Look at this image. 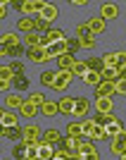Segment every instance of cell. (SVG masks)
<instances>
[{
    "instance_id": "1",
    "label": "cell",
    "mask_w": 126,
    "mask_h": 160,
    "mask_svg": "<svg viewBox=\"0 0 126 160\" xmlns=\"http://www.w3.org/2000/svg\"><path fill=\"white\" fill-rule=\"evenodd\" d=\"M72 79H74V72H62V69H57V77H55V91H67V88L72 86Z\"/></svg>"
},
{
    "instance_id": "2",
    "label": "cell",
    "mask_w": 126,
    "mask_h": 160,
    "mask_svg": "<svg viewBox=\"0 0 126 160\" xmlns=\"http://www.w3.org/2000/svg\"><path fill=\"white\" fill-rule=\"evenodd\" d=\"M117 93V84L114 81H100L95 86V98H112Z\"/></svg>"
},
{
    "instance_id": "3",
    "label": "cell",
    "mask_w": 126,
    "mask_h": 160,
    "mask_svg": "<svg viewBox=\"0 0 126 160\" xmlns=\"http://www.w3.org/2000/svg\"><path fill=\"white\" fill-rule=\"evenodd\" d=\"M26 58L31 62H36V65H45V62L50 60V55L45 53V48H29V50H26Z\"/></svg>"
},
{
    "instance_id": "4",
    "label": "cell",
    "mask_w": 126,
    "mask_h": 160,
    "mask_svg": "<svg viewBox=\"0 0 126 160\" xmlns=\"http://www.w3.org/2000/svg\"><path fill=\"white\" fill-rule=\"evenodd\" d=\"M45 53L50 55V58H60V55L69 53V41H60V43H50V46L45 48Z\"/></svg>"
},
{
    "instance_id": "5",
    "label": "cell",
    "mask_w": 126,
    "mask_h": 160,
    "mask_svg": "<svg viewBox=\"0 0 126 160\" xmlns=\"http://www.w3.org/2000/svg\"><path fill=\"white\" fill-rule=\"evenodd\" d=\"M2 139H7V141H24V129L21 127H2Z\"/></svg>"
},
{
    "instance_id": "6",
    "label": "cell",
    "mask_w": 126,
    "mask_h": 160,
    "mask_svg": "<svg viewBox=\"0 0 126 160\" xmlns=\"http://www.w3.org/2000/svg\"><path fill=\"white\" fill-rule=\"evenodd\" d=\"M88 110H91V100L81 96V98H76V108H74L72 115H74V117H86Z\"/></svg>"
},
{
    "instance_id": "7",
    "label": "cell",
    "mask_w": 126,
    "mask_h": 160,
    "mask_svg": "<svg viewBox=\"0 0 126 160\" xmlns=\"http://www.w3.org/2000/svg\"><path fill=\"white\" fill-rule=\"evenodd\" d=\"M57 105H60V112L62 115H72L74 108H76V98H72V96H64V98L57 100Z\"/></svg>"
},
{
    "instance_id": "8",
    "label": "cell",
    "mask_w": 126,
    "mask_h": 160,
    "mask_svg": "<svg viewBox=\"0 0 126 160\" xmlns=\"http://www.w3.org/2000/svg\"><path fill=\"white\" fill-rule=\"evenodd\" d=\"M76 65V60H74V55L72 53H64L57 58V67H60L62 72H72V67Z\"/></svg>"
},
{
    "instance_id": "9",
    "label": "cell",
    "mask_w": 126,
    "mask_h": 160,
    "mask_svg": "<svg viewBox=\"0 0 126 160\" xmlns=\"http://www.w3.org/2000/svg\"><path fill=\"white\" fill-rule=\"evenodd\" d=\"M67 136L81 141V136H83V124H81V122H69V124H67Z\"/></svg>"
},
{
    "instance_id": "10",
    "label": "cell",
    "mask_w": 126,
    "mask_h": 160,
    "mask_svg": "<svg viewBox=\"0 0 126 160\" xmlns=\"http://www.w3.org/2000/svg\"><path fill=\"white\" fill-rule=\"evenodd\" d=\"M17 29H19L21 33H36V19H29V17H21L19 22H17Z\"/></svg>"
},
{
    "instance_id": "11",
    "label": "cell",
    "mask_w": 126,
    "mask_h": 160,
    "mask_svg": "<svg viewBox=\"0 0 126 160\" xmlns=\"http://www.w3.org/2000/svg\"><path fill=\"white\" fill-rule=\"evenodd\" d=\"M117 14H119V7L114 5V2H105V5L100 7V17L102 19H114Z\"/></svg>"
},
{
    "instance_id": "12",
    "label": "cell",
    "mask_w": 126,
    "mask_h": 160,
    "mask_svg": "<svg viewBox=\"0 0 126 160\" xmlns=\"http://www.w3.org/2000/svg\"><path fill=\"white\" fill-rule=\"evenodd\" d=\"M57 14L60 12H57V7H55L53 2H45V7L38 12V17H43L45 22H53V19H57Z\"/></svg>"
},
{
    "instance_id": "13",
    "label": "cell",
    "mask_w": 126,
    "mask_h": 160,
    "mask_svg": "<svg viewBox=\"0 0 126 160\" xmlns=\"http://www.w3.org/2000/svg\"><path fill=\"white\" fill-rule=\"evenodd\" d=\"M24 141H40V127L38 124H26L24 127Z\"/></svg>"
},
{
    "instance_id": "14",
    "label": "cell",
    "mask_w": 126,
    "mask_h": 160,
    "mask_svg": "<svg viewBox=\"0 0 126 160\" xmlns=\"http://www.w3.org/2000/svg\"><path fill=\"white\" fill-rule=\"evenodd\" d=\"M88 29H91V33L93 36H98V33H102L107 29V24H105V19L102 17H93V19L88 22Z\"/></svg>"
},
{
    "instance_id": "15",
    "label": "cell",
    "mask_w": 126,
    "mask_h": 160,
    "mask_svg": "<svg viewBox=\"0 0 126 160\" xmlns=\"http://www.w3.org/2000/svg\"><path fill=\"white\" fill-rule=\"evenodd\" d=\"M121 79V69H117V67H105L102 69V81H117Z\"/></svg>"
},
{
    "instance_id": "16",
    "label": "cell",
    "mask_w": 126,
    "mask_h": 160,
    "mask_svg": "<svg viewBox=\"0 0 126 160\" xmlns=\"http://www.w3.org/2000/svg\"><path fill=\"white\" fill-rule=\"evenodd\" d=\"M112 98H95V110L98 112H102V115H110L112 112Z\"/></svg>"
},
{
    "instance_id": "17",
    "label": "cell",
    "mask_w": 126,
    "mask_h": 160,
    "mask_svg": "<svg viewBox=\"0 0 126 160\" xmlns=\"http://www.w3.org/2000/svg\"><path fill=\"white\" fill-rule=\"evenodd\" d=\"M62 139H64V136H62L57 129H48V132H43V141H45V143H53V146H57Z\"/></svg>"
},
{
    "instance_id": "18",
    "label": "cell",
    "mask_w": 126,
    "mask_h": 160,
    "mask_svg": "<svg viewBox=\"0 0 126 160\" xmlns=\"http://www.w3.org/2000/svg\"><path fill=\"white\" fill-rule=\"evenodd\" d=\"M38 153H40V160H53V158H55V148H53V143H45V141L40 139Z\"/></svg>"
},
{
    "instance_id": "19",
    "label": "cell",
    "mask_w": 126,
    "mask_h": 160,
    "mask_svg": "<svg viewBox=\"0 0 126 160\" xmlns=\"http://www.w3.org/2000/svg\"><path fill=\"white\" fill-rule=\"evenodd\" d=\"M124 129H126V127H124V122L117 120V122H112V124H107V136H110V139H117V136H119Z\"/></svg>"
},
{
    "instance_id": "20",
    "label": "cell",
    "mask_w": 126,
    "mask_h": 160,
    "mask_svg": "<svg viewBox=\"0 0 126 160\" xmlns=\"http://www.w3.org/2000/svg\"><path fill=\"white\" fill-rule=\"evenodd\" d=\"M19 112L24 115L26 120H31V117H36V115L40 112V108H36V105H33V103H29V100H26V103H24V105L19 108Z\"/></svg>"
},
{
    "instance_id": "21",
    "label": "cell",
    "mask_w": 126,
    "mask_h": 160,
    "mask_svg": "<svg viewBox=\"0 0 126 160\" xmlns=\"http://www.w3.org/2000/svg\"><path fill=\"white\" fill-rule=\"evenodd\" d=\"M0 122H2V127H19V124H17V115L10 112V110H2Z\"/></svg>"
},
{
    "instance_id": "22",
    "label": "cell",
    "mask_w": 126,
    "mask_h": 160,
    "mask_svg": "<svg viewBox=\"0 0 126 160\" xmlns=\"http://www.w3.org/2000/svg\"><path fill=\"white\" fill-rule=\"evenodd\" d=\"M93 120H95V124H100V127H107V124H112V122H117V120H119V117H114L112 112H110V115L95 112V117H93Z\"/></svg>"
},
{
    "instance_id": "23",
    "label": "cell",
    "mask_w": 126,
    "mask_h": 160,
    "mask_svg": "<svg viewBox=\"0 0 126 160\" xmlns=\"http://www.w3.org/2000/svg\"><path fill=\"white\" fill-rule=\"evenodd\" d=\"M0 46L5 48H14V46H21L19 38H17V33H2V38H0Z\"/></svg>"
},
{
    "instance_id": "24",
    "label": "cell",
    "mask_w": 126,
    "mask_h": 160,
    "mask_svg": "<svg viewBox=\"0 0 126 160\" xmlns=\"http://www.w3.org/2000/svg\"><path fill=\"white\" fill-rule=\"evenodd\" d=\"M40 112L45 115V117H55V115L60 112V105H57V103H55V100H48L45 105L40 108Z\"/></svg>"
},
{
    "instance_id": "25",
    "label": "cell",
    "mask_w": 126,
    "mask_h": 160,
    "mask_svg": "<svg viewBox=\"0 0 126 160\" xmlns=\"http://www.w3.org/2000/svg\"><path fill=\"white\" fill-rule=\"evenodd\" d=\"M86 65H88V69H91V72H100V74H102V69H105V62H102V58H88Z\"/></svg>"
},
{
    "instance_id": "26",
    "label": "cell",
    "mask_w": 126,
    "mask_h": 160,
    "mask_svg": "<svg viewBox=\"0 0 126 160\" xmlns=\"http://www.w3.org/2000/svg\"><path fill=\"white\" fill-rule=\"evenodd\" d=\"M26 143H24V141H21V143H14V148H12V158L14 160H21V158H24V160H26Z\"/></svg>"
},
{
    "instance_id": "27",
    "label": "cell",
    "mask_w": 126,
    "mask_h": 160,
    "mask_svg": "<svg viewBox=\"0 0 126 160\" xmlns=\"http://www.w3.org/2000/svg\"><path fill=\"white\" fill-rule=\"evenodd\" d=\"M81 124H83V136H86V139H93L95 129H98V124H95V120H83V122H81Z\"/></svg>"
},
{
    "instance_id": "28",
    "label": "cell",
    "mask_w": 126,
    "mask_h": 160,
    "mask_svg": "<svg viewBox=\"0 0 126 160\" xmlns=\"http://www.w3.org/2000/svg\"><path fill=\"white\" fill-rule=\"evenodd\" d=\"M98 151H95V146L91 143V141H79V155H95Z\"/></svg>"
},
{
    "instance_id": "29",
    "label": "cell",
    "mask_w": 126,
    "mask_h": 160,
    "mask_svg": "<svg viewBox=\"0 0 126 160\" xmlns=\"http://www.w3.org/2000/svg\"><path fill=\"white\" fill-rule=\"evenodd\" d=\"M55 77H57V72L48 69V72L40 74V84H43V86H50V88H53V86H55Z\"/></svg>"
},
{
    "instance_id": "30",
    "label": "cell",
    "mask_w": 126,
    "mask_h": 160,
    "mask_svg": "<svg viewBox=\"0 0 126 160\" xmlns=\"http://www.w3.org/2000/svg\"><path fill=\"white\" fill-rule=\"evenodd\" d=\"M12 86H14V88H19V91H26V88H29V79L24 77V74H14Z\"/></svg>"
},
{
    "instance_id": "31",
    "label": "cell",
    "mask_w": 126,
    "mask_h": 160,
    "mask_svg": "<svg viewBox=\"0 0 126 160\" xmlns=\"http://www.w3.org/2000/svg\"><path fill=\"white\" fill-rule=\"evenodd\" d=\"M83 81H86L88 86H98L100 81H102V74H100V72H91V69H88V74L83 77Z\"/></svg>"
},
{
    "instance_id": "32",
    "label": "cell",
    "mask_w": 126,
    "mask_h": 160,
    "mask_svg": "<svg viewBox=\"0 0 126 160\" xmlns=\"http://www.w3.org/2000/svg\"><path fill=\"white\" fill-rule=\"evenodd\" d=\"M24 103H26V100L21 98V96H17V93H12V96H7V98H5V105L7 108H21Z\"/></svg>"
},
{
    "instance_id": "33",
    "label": "cell",
    "mask_w": 126,
    "mask_h": 160,
    "mask_svg": "<svg viewBox=\"0 0 126 160\" xmlns=\"http://www.w3.org/2000/svg\"><path fill=\"white\" fill-rule=\"evenodd\" d=\"M72 72L76 74V77H81V79H83V77L88 74V65H86V60H81V62L76 60V65L72 67Z\"/></svg>"
},
{
    "instance_id": "34",
    "label": "cell",
    "mask_w": 126,
    "mask_h": 160,
    "mask_svg": "<svg viewBox=\"0 0 126 160\" xmlns=\"http://www.w3.org/2000/svg\"><path fill=\"white\" fill-rule=\"evenodd\" d=\"M29 103H33L36 108H43V105L48 103V98H45L43 93H31V96H29Z\"/></svg>"
},
{
    "instance_id": "35",
    "label": "cell",
    "mask_w": 126,
    "mask_h": 160,
    "mask_svg": "<svg viewBox=\"0 0 126 160\" xmlns=\"http://www.w3.org/2000/svg\"><path fill=\"white\" fill-rule=\"evenodd\" d=\"M102 62H105V67H117V53H105Z\"/></svg>"
},
{
    "instance_id": "36",
    "label": "cell",
    "mask_w": 126,
    "mask_h": 160,
    "mask_svg": "<svg viewBox=\"0 0 126 160\" xmlns=\"http://www.w3.org/2000/svg\"><path fill=\"white\" fill-rule=\"evenodd\" d=\"M0 79H10V81L14 79V72L10 69V65H2V67H0Z\"/></svg>"
},
{
    "instance_id": "37",
    "label": "cell",
    "mask_w": 126,
    "mask_h": 160,
    "mask_svg": "<svg viewBox=\"0 0 126 160\" xmlns=\"http://www.w3.org/2000/svg\"><path fill=\"white\" fill-rule=\"evenodd\" d=\"M31 12H38V5H36L33 0H26V2H24V10H21V14H31Z\"/></svg>"
},
{
    "instance_id": "38",
    "label": "cell",
    "mask_w": 126,
    "mask_h": 160,
    "mask_svg": "<svg viewBox=\"0 0 126 160\" xmlns=\"http://www.w3.org/2000/svg\"><path fill=\"white\" fill-rule=\"evenodd\" d=\"M93 139L107 141V139H110V136H107V127H100V124H98V129H95V134H93Z\"/></svg>"
},
{
    "instance_id": "39",
    "label": "cell",
    "mask_w": 126,
    "mask_h": 160,
    "mask_svg": "<svg viewBox=\"0 0 126 160\" xmlns=\"http://www.w3.org/2000/svg\"><path fill=\"white\" fill-rule=\"evenodd\" d=\"M117 69H126V50L117 53Z\"/></svg>"
},
{
    "instance_id": "40",
    "label": "cell",
    "mask_w": 126,
    "mask_h": 160,
    "mask_svg": "<svg viewBox=\"0 0 126 160\" xmlns=\"http://www.w3.org/2000/svg\"><path fill=\"white\" fill-rule=\"evenodd\" d=\"M81 48H95V36H86V38H81Z\"/></svg>"
},
{
    "instance_id": "41",
    "label": "cell",
    "mask_w": 126,
    "mask_h": 160,
    "mask_svg": "<svg viewBox=\"0 0 126 160\" xmlns=\"http://www.w3.org/2000/svg\"><path fill=\"white\" fill-rule=\"evenodd\" d=\"M79 48H81V38H72V41H69V53H76V50H79Z\"/></svg>"
},
{
    "instance_id": "42",
    "label": "cell",
    "mask_w": 126,
    "mask_h": 160,
    "mask_svg": "<svg viewBox=\"0 0 126 160\" xmlns=\"http://www.w3.org/2000/svg\"><path fill=\"white\" fill-rule=\"evenodd\" d=\"M10 7H12V2H5V0L0 2V17H2V19L7 17V12H10Z\"/></svg>"
},
{
    "instance_id": "43",
    "label": "cell",
    "mask_w": 126,
    "mask_h": 160,
    "mask_svg": "<svg viewBox=\"0 0 126 160\" xmlns=\"http://www.w3.org/2000/svg\"><path fill=\"white\" fill-rule=\"evenodd\" d=\"M24 53V46H14V48H7V55H14V58H19Z\"/></svg>"
},
{
    "instance_id": "44",
    "label": "cell",
    "mask_w": 126,
    "mask_h": 160,
    "mask_svg": "<svg viewBox=\"0 0 126 160\" xmlns=\"http://www.w3.org/2000/svg\"><path fill=\"white\" fill-rule=\"evenodd\" d=\"M117 93H119V96H126V79H119V81H117Z\"/></svg>"
},
{
    "instance_id": "45",
    "label": "cell",
    "mask_w": 126,
    "mask_h": 160,
    "mask_svg": "<svg viewBox=\"0 0 126 160\" xmlns=\"http://www.w3.org/2000/svg\"><path fill=\"white\" fill-rule=\"evenodd\" d=\"M10 69H12L14 74H21V62L19 60H12V62H10Z\"/></svg>"
},
{
    "instance_id": "46",
    "label": "cell",
    "mask_w": 126,
    "mask_h": 160,
    "mask_svg": "<svg viewBox=\"0 0 126 160\" xmlns=\"http://www.w3.org/2000/svg\"><path fill=\"white\" fill-rule=\"evenodd\" d=\"M7 88H12V81H10V79H0V91L5 93Z\"/></svg>"
},
{
    "instance_id": "47",
    "label": "cell",
    "mask_w": 126,
    "mask_h": 160,
    "mask_svg": "<svg viewBox=\"0 0 126 160\" xmlns=\"http://www.w3.org/2000/svg\"><path fill=\"white\" fill-rule=\"evenodd\" d=\"M112 141H117V143H121V146H126V129L117 136V139H112Z\"/></svg>"
},
{
    "instance_id": "48",
    "label": "cell",
    "mask_w": 126,
    "mask_h": 160,
    "mask_svg": "<svg viewBox=\"0 0 126 160\" xmlns=\"http://www.w3.org/2000/svg\"><path fill=\"white\" fill-rule=\"evenodd\" d=\"M72 5L74 7H83V5H86V0H72Z\"/></svg>"
},
{
    "instance_id": "49",
    "label": "cell",
    "mask_w": 126,
    "mask_h": 160,
    "mask_svg": "<svg viewBox=\"0 0 126 160\" xmlns=\"http://www.w3.org/2000/svg\"><path fill=\"white\" fill-rule=\"evenodd\" d=\"M53 160H64V158H62L60 153H55V158H53Z\"/></svg>"
},
{
    "instance_id": "50",
    "label": "cell",
    "mask_w": 126,
    "mask_h": 160,
    "mask_svg": "<svg viewBox=\"0 0 126 160\" xmlns=\"http://www.w3.org/2000/svg\"><path fill=\"white\" fill-rule=\"evenodd\" d=\"M2 160H10V158H2Z\"/></svg>"
}]
</instances>
